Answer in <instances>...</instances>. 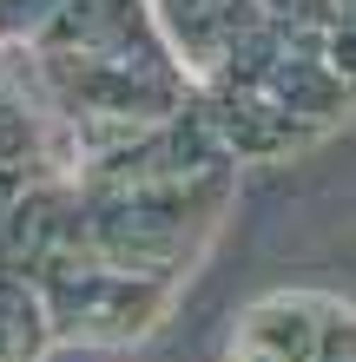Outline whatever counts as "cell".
<instances>
[{
	"mask_svg": "<svg viewBox=\"0 0 356 362\" xmlns=\"http://www.w3.org/2000/svg\"><path fill=\"white\" fill-rule=\"evenodd\" d=\"M244 362H284V356H264V349H244Z\"/></svg>",
	"mask_w": 356,
	"mask_h": 362,
	"instance_id": "cell-1",
	"label": "cell"
}]
</instances>
